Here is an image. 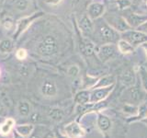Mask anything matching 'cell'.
Segmentation results:
<instances>
[{"label":"cell","instance_id":"1","mask_svg":"<svg viewBox=\"0 0 147 138\" xmlns=\"http://www.w3.org/2000/svg\"><path fill=\"white\" fill-rule=\"evenodd\" d=\"M147 93L139 87H129L123 91L121 95V100L126 102V104L139 105L146 100Z\"/></svg>","mask_w":147,"mask_h":138},{"label":"cell","instance_id":"2","mask_svg":"<svg viewBox=\"0 0 147 138\" xmlns=\"http://www.w3.org/2000/svg\"><path fill=\"white\" fill-rule=\"evenodd\" d=\"M98 33L99 38L104 43H115V41H118L121 39V33L116 30L109 25L106 20L103 18L98 25Z\"/></svg>","mask_w":147,"mask_h":138},{"label":"cell","instance_id":"3","mask_svg":"<svg viewBox=\"0 0 147 138\" xmlns=\"http://www.w3.org/2000/svg\"><path fill=\"white\" fill-rule=\"evenodd\" d=\"M121 39L129 41L135 47V46H139L142 43H147V34L140 30H137L136 29H131L121 33Z\"/></svg>","mask_w":147,"mask_h":138},{"label":"cell","instance_id":"4","mask_svg":"<svg viewBox=\"0 0 147 138\" xmlns=\"http://www.w3.org/2000/svg\"><path fill=\"white\" fill-rule=\"evenodd\" d=\"M58 51V44L53 36H46L37 46V52L41 55H53Z\"/></svg>","mask_w":147,"mask_h":138},{"label":"cell","instance_id":"5","mask_svg":"<svg viewBox=\"0 0 147 138\" xmlns=\"http://www.w3.org/2000/svg\"><path fill=\"white\" fill-rule=\"evenodd\" d=\"M119 53L117 44L115 43H104L96 50V53L101 62L106 63L113 59Z\"/></svg>","mask_w":147,"mask_h":138},{"label":"cell","instance_id":"6","mask_svg":"<svg viewBox=\"0 0 147 138\" xmlns=\"http://www.w3.org/2000/svg\"><path fill=\"white\" fill-rule=\"evenodd\" d=\"M104 20L109 25L111 26L114 30H116L119 33H122V32H125L131 29L123 16L109 15L105 17Z\"/></svg>","mask_w":147,"mask_h":138},{"label":"cell","instance_id":"7","mask_svg":"<svg viewBox=\"0 0 147 138\" xmlns=\"http://www.w3.org/2000/svg\"><path fill=\"white\" fill-rule=\"evenodd\" d=\"M115 85H111L106 87H99V89H95L90 91V103H98L100 101H103L109 96L112 90L114 89Z\"/></svg>","mask_w":147,"mask_h":138},{"label":"cell","instance_id":"8","mask_svg":"<svg viewBox=\"0 0 147 138\" xmlns=\"http://www.w3.org/2000/svg\"><path fill=\"white\" fill-rule=\"evenodd\" d=\"M126 11V10H125ZM131 29H137L140 25L147 20V15L139 14L134 11H126L122 15Z\"/></svg>","mask_w":147,"mask_h":138},{"label":"cell","instance_id":"9","mask_svg":"<svg viewBox=\"0 0 147 138\" xmlns=\"http://www.w3.org/2000/svg\"><path fill=\"white\" fill-rule=\"evenodd\" d=\"M96 117H98V112L94 110H89L82 116L80 119V125L86 131V133L90 132L95 125H96Z\"/></svg>","mask_w":147,"mask_h":138},{"label":"cell","instance_id":"10","mask_svg":"<svg viewBox=\"0 0 147 138\" xmlns=\"http://www.w3.org/2000/svg\"><path fill=\"white\" fill-rule=\"evenodd\" d=\"M64 133L69 138H82L86 135V131L76 122H72L64 127Z\"/></svg>","mask_w":147,"mask_h":138},{"label":"cell","instance_id":"11","mask_svg":"<svg viewBox=\"0 0 147 138\" xmlns=\"http://www.w3.org/2000/svg\"><path fill=\"white\" fill-rule=\"evenodd\" d=\"M106 12V7L103 3L93 2L87 7V15L91 20H98Z\"/></svg>","mask_w":147,"mask_h":138},{"label":"cell","instance_id":"12","mask_svg":"<svg viewBox=\"0 0 147 138\" xmlns=\"http://www.w3.org/2000/svg\"><path fill=\"white\" fill-rule=\"evenodd\" d=\"M119 81L121 84L126 87H132L135 85L136 83V74L132 69H126L125 71H123L122 74L119 76Z\"/></svg>","mask_w":147,"mask_h":138},{"label":"cell","instance_id":"13","mask_svg":"<svg viewBox=\"0 0 147 138\" xmlns=\"http://www.w3.org/2000/svg\"><path fill=\"white\" fill-rule=\"evenodd\" d=\"M112 126L111 120L109 116L98 112V117H96V127L99 129L100 132L107 133L110 130Z\"/></svg>","mask_w":147,"mask_h":138},{"label":"cell","instance_id":"14","mask_svg":"<svg viewBox=\"0 0 147 138\" xmlns=\"http://www.w3.org/2000/svg\"><path fill=\"white\" fill-rule=\"evenodd\" d=\"M40 92L44 97L51 98L57 94V87L52 80H45L40 87Z\"/></svg>","mask_w":147,"mask_h":138},{"label":"cell","instance_id":"15","mask_svg":"<svg viewBox=\"0 0 147 138\" xmlns=\"http://www.w3.org/2000/svg\"><path fill=\"white\" fill-rule=\"evenodd\" d=\"M147 117V99L144 102H142L138 106V112L136 115H133V116L130 117L127 119L128 122H138V121H142Z\"/></svg>","mask_w":147,"mask_h":138},{"label":"cell","instance_id":"16","mask_svg":"<svg viewBox=\"0 0 147 138\" xmlns=\"http://www.w3.org/2000/svg\"><path fill=\"white\" fill-rule=\"evenodd\" d=\"M116 83V78L112 75H106L103 76L102 77L98 78L96 82L94 84V86L91 87V89H99V87H109L111 85H115Z\"/></svg>","mask_w":147,"mask_h":138},{"label":"cell","instance_id":"17","mask_svg":"<svg viewBox=\"0 0 147 138\" xmlns=\"http://www.w3.org/2000/svg\"><path fill=\"white\" fill-rule=\"evenodd\" d=\"M80 28L86 34L93 33L95 30V24L93 20H91L88 15H84L80 20Z\"/></svg>","mask_w":147,"mask_h":138},{"label":"cell","instance_id":"18","mask_svg":"<svg viewBox=\"0 0 147 138\" xmlns=\"http://www.w3.org/2000/svg\"><path fill=\"white\" fill-rule=\"evenodd\" d=\"M116 44L119 50V53H121L122 54H130L132 52H134V48H135L134 46L123 39H119Z\"/></svg>","mask_w":147,"mask_h":138},{"label":"cell","instance_id":"19","mask_svg":"<svg viewBox=\"0 0 147 138\" xmlns=\"http://www.w3.org/2000/svg\"><path fill=\"white\" fill-rule=\"evenodd\" d=\"M75 101L78 105H86L90 103V91L81 90L75 96Z\"/></svg>","mask_w":147,"mask_h":138},{"label":"cell","instance_id":"20","mask_svg":"<svg viewBox=\"0 0 147 138\" xmlns=\"http://www.w3.org/2000/svg\"><path fill=\"white\" fill-rule=\"evenodd\" d=\"M15 120L12 118L5 119V121L0 126V135H7L10 133L12 129L15 127Z\"/></svg>","mask_w":147,"mask_h":138},{"label":"cell","instance_id":"21","mask_svg":"<svg viewBox=\"0 0 147 138\" xmlns=\"http://www.w3.org/2000/svg\"><path fill=\"white\" fill-rule=\"evenodd\" d=\"M16 133L23 137L30 136L31 133L34 130V125L32 124H20V125L15 126Z\"/></svg>","mask_w":147,"mask_h":138},{"label":"cell","instance_id":"22","mask_svg":"<svg viewBox=\"0 0 147 138\" xmlns=\"http://www.w3.org/2000/svg\"><path fill=\"white\" fill-rule=\"evenodd\" d=\"M134 7L135 9H132V11L139 14H144L147 15V0H135Z\"/></svg>","mask_w":147,"mask_h":138},{"label":"cell","instance_id":"23","mask_svg":"<svg viewBox=\"0 0 147 138\" xmlns=\"http://www.w3.org/2000/svg\"><path fill=\"white\" fill-rule=\"evenodd\" d=\"M30 105L27 101H20L18 105V112L20 115L23 117H26L30 114Z\"/></svg>","mask_w":147,"mask_h":138},{"label":"cell","instance_id":"24","mask_svg":"<svg viewBox=\"0 0 147 138\" xmlns=\"http://www.w3.org/2000/svg\"><path fill=\"white\" fill-rule=\"evenodd\" d=\"M138 75H139L142 87L147 93V69L144 66H141L138 71Z\"/></svg>","mask_w":147,"mask_h":138},{"label":"cell","instance_id":"25","mask_svg":"<svg viewBox=\"0 0 147 138\" xmlns=\"http://www.w3.org/2000/svg\"><path fill=\"white\" fill-rule=\"evenodd\" d=\"M119 10L125 11L132 5V0H114Z\"/></svg>","mask_w":147,"mask_h":138},{"label":"cell","instance_id":"26","mask_svg":"<svg viewBox=\"0 0 147 138\" xmlns=\"http://www.w3.org/2000/svg\"><path fill=\"white\" fill-rule=\"evenodd\" d=\"M49 116L51 119H53V121L60 122V121H62L63 118V112L62 110L53 109V110H51V112L49 113Z\"/></svg>","mask_w":147,"mask_h":138},{"label":"cell","instance_id":"27","mask_svg":"<svg viewBox=\"0 0 147 138\" xmlns=\"http://www.w3.org/2000/svg\"><path fill=\"white\" fill-rule=\"evenodd\" d=\"M83 52H84L86 55H88V56L94 54L96 53V49H95L94 44L89 41H86V43L84 44V47H83Z\"/></svg>","mask_w":147,"mask_h":138},{"label":"cell","instance_id":"28","mask_svg":"<svg viewBox=\"0 0 147 138\" xmlns=\"http://www.w3.org/2000/svg\"><path fill=\"white\" fill-rule=\"evenodd\" d=\"M12 49V43L10 40H4L0 43V51L2 53H8Z\"/></svg>","mask_w":147,"mask_h":138},{"label":"cell","instance_id":"29","mask_svg":"<svg viewBox=\"0 0 147 138\" xmlns=\"http://www.w3.org/2000/svg\"><path fill=\"white\" fill-rule=\"evenodd\" d=\"M31 23V18L29 17V18H23V20H20V22H18V30L20 31H24L28 26H29L30 24Z\"/></svg>","mask_w":147,"mask_h":138},{"label":"cell","instance_id":"30","mask_svg":"<svg viewBox=\"0 0 147 138\" xmlns=\"http://www.w3.org/2000/svg\"><path fill=\"white\" fill-rule=\"evenodd\" d=\"M15 7L18 10H20V11L26 10L28 7H29V1H28V0H18L15 4Z\"/></svg>","mask_w":147,"mask_h":138},{"label":"cell","instance_id":"31","mask_svg":"<svg viewBox=\"0 0 147 138\" xmlns=\"http://www.w3.org/2000/svg\"><path fill=\"white\" fill-rule=\"evenodd\" d=\"M79 71H80V69L77 66H72L68 68L67 74H68V76H70L72 77H76L78 76V74H79Z\"/></svg>","mask_w":147,"mask_h":138},{"label":"cell","instance_id":"32","mask_svg":"<svg viewBox=\"0 0 147 138\" xmlns=\"http://www.w3.org/2000/svg\"><path fill=\"white\" fill-rule=\"evenodd\" d=\"M28 56V53H27V51L25 49H18L16 53V57L18 60H24L26 59Z\"/></svg>","mask_w":147,"mask_h":138},{"label":"cell","instance_id":"33","mask_svg":"<svg viewBox=\"0 0 147 138\" xmlns=\"http://www.w3.org/2000/svg\"><path fill=\"white\" fill-rule=\"evenodd\" d=\"M3 26L5 29L7 30H10L11 28L13 27V22H12V20L10 18H5L4 21H3Z\"/></svg>","mask_w":147,"mask_h":138},{"label":"cell","instance_id":"34","mask_svg":"<svg viewBox=\"0 0 147 138\" xmlns=\"http://www.w3.org/2000/svg\"><path fill=\"white\" fill-rule=\"evenodd\" d=\"M137 30H140L142 32H144V33H146L147 34V20L145 22L142 23V25H140L139 27L136 29Z\"/></svg>","mask_w":147,"mask_h":138},{"label":"cell","instance_id":"35","mask_svg":"<svg viewBox=\"0 0 147 138\" xmlns=\"http://www.w3.org/2000/svg\"><path fill=\"white\" fill-rule=\"evenodd\" d=\"M55 138H69L66 135H63V133H61L60 132H56L55 133Z\"/></svg>","mask_w":147,"mask_h":138},{"label":"cell","instance_id":"36","mask_svg":"<svg viewBox=\"0 0 147 138\" xmlns=\"http://www.w3.org/2000/svg\"><path fill=\"white\" fill-rule=\"evenodd\" d=\"M61 1H62V0H46V2H47L48 4H50V5H57Z\"/></svg>","mask_w":147,"mask_h":138},{"label":"cell","instance_id":"37","mask_svg":"<svg viewBox=\"0 0 147 138\" xmlns=\"http://www.w3.org/2000/svg\"><path fill=\"white\" fill-rule=\"evenodd\" d=\"M142 47L144 48V52H145V53H146V57H147V43H142Z\"/></svg>","mask_w":147,"mask_h":138},{"label":"cell","instance_id":"38","mask_svg":"<svg viewBox=\"0 0 147 138\" xmlns=\"http://www.w3.org/2000/svg\"><path fill=\"white\" fill-rule=\"evenodd\" d=\"M4 112V107H3V105L0 103V114H2Z\"/></svg>","mask_w":147,"mask_h":138},{"label":"cell","instance_id":"39","mask_svg":"<svg viewBox=\"0 0 147 138\" xmlns=\"http://www.w3.org/2000/svg\"><path fill=\"white\" fill-rule=\"evenodd\" d=\"M14 138H23V136H21V135H20L18 133H15V135H14Z\"/></svg>","mask_w":147,"mask_h":138},{"label":"cell","instance_id":"40","mask_svg":"<svg viewBox=\"0 0 147 138\" xmlns=\"http://www.w3.org/2000/svg\"><path fill=\"white\" fill-rule=\"evenodd\" d=\"M44 138H55V136L53 135H46Z\"/></svg>","mask_w":147,"mask_h":138},{"label":"cell","instance_id":"41","mask_svg":"<svg viewBox=\"0 0 147 138\" xmlns=\"http://www.w3.org/2000/svg\"><path fill=\"white\" fill-rule=\"evenodd\" d=\"M5 121V119L3 118V117H1V116H0V126H1V124L3 123V122Z\"/></svg>","mask_w":147,"mask_h":138},{"label":"cell","instance_id":"42","mask_svg":"<svg viewBox=\"0 0 147 138\" xmlns=\"http://www.w3.org/2000/svg\"><path fill=\"white\" fill-rule=\"evenodd\" d=\"M141 122H144V123H145L146 125H147V117H146L145 119H144V120H142Z\"/></svg>","mask_w":147,"mask_h":138},{"label":"cell","instance_id":"43","mask_svg":"<svg viewBox=\"0 0 147 138\" xmlns=\"http://www.w3.org/2000/svg\"><path fill=\"white\" fill-rule=\"evenodd\" d=\"M29 138H36V137H34V136H30Z\"/></svg>","mask_w":147,"mask_h":138},{"label":"cell","instance_id":"44","mask_svg":"<svg viewBox=\"0 0 147 138\" xmlns=\"http://www.w3.org/2000/svg\"><path fill=\"white\" fill-rule=\"evenodd\" d=\"M0 74H1V70H0Z\"/></svg>","mask_w":147,"mask_h":138}]
</instances>
